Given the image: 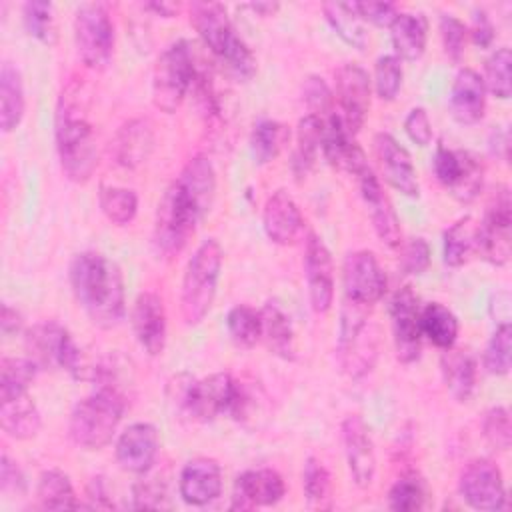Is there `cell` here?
Segmentation results:
<instances>
[{
  "label": "cell",
  "mask_w": 512,
  "mask_h": 512,
  "mask_svg": "<svg viewBox=\"0 0 512 512\" xmlns=\"http://www.w3.org/2000/svg\"><path fill=\"white\" fill-rule=\"evenodd\" d=\"M214 192L216 172L210 160L204 156L190 158L158 202L154 222V246L158 254L172 258L184 250L196 224L210 210Z\"/></svg>",
  "instance_id": "obj_1"
},
{
  "label": "cell",
  "mask_w": 512,
  "mask_h": 512,
  "mask_svg": "<svg viewBox=\"0 0 512 512\" xmlns=\"http://www.w3.org/2000/svg\"><path fill=\"white\" fill-rule=\"evenodd\" d=\"M70 286L98 328H114L124 316V280L116 262L98 252H80L70 262Z\"/></svg>",
  "instance_id": "obj_2"
},
{
  "label": "cell",
  "mask_w": 512,
  "mask_h": 512,
  "mask_svg": "<svg viewBox=\"0 0 512 512\" xmlns=\"http://www.w3.org/2000/svg\"><path fill=\"white\" fill-rule=\"evenodd\" d=\"M56 150L62 172L72 182L90 180L96 168V136L92 124L80 108L76 94L66 88L56 108Z\"/></svg>",
  "instance_id": "obj_3"
},
{
  "label": "cell",
  "mask_w": 512,
  "mask_h": 512,
  "mask_svg": "<svg viewBox=\"0 0 512 512\" xmlns=\"http://www.w3.org/2000/svg\"><path fill=\"white\" fill-rule=\"evenodd\" d=\"M190 22L206 48L226 66L228 74L242 82L254 76L256 58L242 36H238L222 4L194 2L190 6Z\"/></svg>",
  "instance_id": "obj_4"
},
{
  "label": "cell",
  "mask_w": 512,
  "mask_h": 512,
  "mask_svg": "<svg viewBox=\"0 0 512 512\" xmlns=\"http://www.w3.org/2000/svg\"><path fill=\"white\" fill-rule=\"evenodd\" d=\"M124 410L126 398L118 388L98 386L70 414L68 434L72 442L84 450L104 448L112 440Z\"/></svg>",
  "instance_id": "obj_5"
},
{
  "label": "cell",
  "mask_w": 512,
  "mask_h": 512,
  "mask_svg": "<svg viewBox=\"0 0 512 512\" xmlns=\"http://www.w3.org/2000/svg\"><path fill=\"white\" fill-rule=\"evenodd\" d=\"M222 246L218 240H204L186 264L182 278V318L188 326L198 324L210 312L222 268Z\"/></svg>",
  "instance_id": "obj_6"
},
{
  "label": "cell",
  "mask_w": 512,
  "mask_h": 512,
  "mask_svg": "<svg viewBox=\"0 0 512 512\" xmlns=\"http://www.w3.org/2000/svg\"><path fill=\"white\" fill-rule=\"evenodd\" d=\"M196 76L194 56L186 40L172 42L156 58L152 70V100L154 106L166 114L180 108L192 88Z\"/></svg>",
  "instance_id": "obj_7"
},
{
  "label": "cell",
  "mask_w": 512,
  "mask_h": 512,
  "mask_svg": "<svg viewBox=\"0 0 512 512\" xmlns=\"http://www.w3.org/2000/svg\"><path fill=\"white\" fill-rule=\"evenodd\" d=\"M26 352L38 368H62L76 378H84L88 368L84 366L82 350L76 346L68 330L54 322L44 320L26 330Z\"/></svg>",
  "instance_id": "obj_8"
},
{
  "label": "cell",
  "mask_w": 512,
  "mask_h": 512,
  "mask_svg": "<svg viewBox=\"0 0 512 512\" xmlns=\"http://www.w3.org/2000/svg\"><path fill=\"white\" fill-rule=\"evenodd\" d=\"M370 308L344 298L338 332V358L342 368L358 378L366 374L376 358V336L370 326Z\"/></svg>",
  "instance_id": "obj_9"
},
{
  "label": "cell",
  "mask_w": 512,
  "mask_h": 512,
  "mask_svg": "<svg viewBox=\"0 0 512 512\" xmlns=\"http://www.w3.org/2000/svg\"><path fill=\"white\" fill-rule=\"evenodd\" d=\"M74 42L80 60L92 70L108 68L114 52V26L100 2L80 4L74 14Z\"/></svg>",
  "instance_id": "obj_10"
},
{
  "label": "cell",
  "mask_w": 512,
  "mask_h": 512,
  "mask_svg": "<svg viewBox=\"0 0 512 512\" xmlns=\"http://www.w3.org/2000/svg\"><path fill=\"white\" fill-rule=\"evenodd\" d=\"M244 404L242 388L228 372H216L202 380H190L182 408L200 422H210L220 414H238Z\"/></svg>",
  "instance_id": "obj_11"
},
{
  "label": "cell",
  "mask_w": 512,
  "mask_h": 512,
  "mask_svg": "<svg viewBox=\"0 0 512 512\" xmlns=\"http://www.w3.org/2000/svg\"><path fill=\"white\" fill-rule=\"evenodd\" d=\"M510 224V192L506 186H498L486 204L482 222L476 228V250L486 262L504 266L510 260Z\"/></svg>",
  "instance_id": "obj_12"
},
{
  "label": "cell",
  "mask_w": 512,
  "mask_h": 512,
  "mask_svg": "<svg viewBox=\"0 0 512 512\" xmlns=\"http://www.w3.org/2000/svg\"><path fill=\"white\" fill-rule=\"evenodd\" d=\"M460 494L468 506L482 512H496L506 506V488L500 468L486 460H472L460 474Z\"/></svg>",
  "instance_id": "obj_13"
},
{
  "label": "cell",
  "mask_w": 512,
  "mask_h": 512,
  "mask_svg": "<svg viewBox=\"0 0 512 512\" xmlns=\"http://www.w3.org/2000/svg\"><path fill=\"white\" fill-rule=\"evenodd\" d=\"M388 310H390L396 358L404 364H410L418 360L420 342H422L418 296L412 292L410 286H402L400 290L394 292Z\"/></svg>",
  "instance_id": "obj_14"
},
{
  "label": "cell",
  "mask_w": 512,
  "mask_h": 512,
  "mask_svg": "<svg viewBox=\"0 0 512 512\" xmlns=\"http://www.w3.org/2000/svg\"><path fill=\"white\" fill-rule=\"evenodd\" d=\"M342 280L344 298L364 306L378 302L386 290V274L380 268L376 256L368 250H356L346 256Z\"/></svg>",
  "instance_id": "obj_15"
},
{
  "label": "cell",
  "mask_w": 512,
  "mask_h": 512,
  "mask_svg": "<svg viewBox=\"0 0 512 512\" xmlns=\"http://www.w3.org/2000/svg\"><path fill=\"white\" fill-rule=\"evenodd\" d=\"M336 98L340 104V118L350 134H356L370 108V76L356 64L346 62L336 70Z\"/></svg>",
  "instance_id": "obj_16"
},
{
  "label": "cell",
  "mask_w": 512,
  "mask_h": 512,
  "mask_svg": "<svg viewBox=\"0 0 512 512\" xmlns=\"http://www.w3.org/2000/svg\"><path fill=\"white\" fill-rule=\"evenodd\" d=\"M304 274L312 310L316 314L328 312L334 302V262L328 246L316 234H308L306 238Z\"/></svg>",
  "instance_id": "obj_17"
},
{
  "label": "cell",
  "mask_w": 512,
  "mask_h": 512,
  "mask_svg": "<svg viewBox=\"0 0 512 512\" xmlns=\"http://www.w3.org/2000/svg\"><path fill=\"white\" fill-rule=\"evenodd\" d=\"M356 180H358L360 196H362V200L366 204V210L370 214V220H372L376 236L388 248L400 246L402 244L400 220H398V216L394 212V206H392L390 198L384 194V190L380 186V180L372 172V168L368 166L362 174L356 176Z\"/></svg>",
  "instance_id": "obj_18"
},
{
  "label": "cell",
  "mask_w": 512,
  "mask_h": 512,
  "mask_svg": "<svg viewBox=\"0 0 512 512\" xmlns=\"http://www.w3.org/2000/svg\"><path fill=\"white\" fill-rule=\"evenodd\" d=\"M374 154L384 180L406 196H418L420 184L408 150L388 132L374 136Z\"/></svg>",
  "instance_id": "obj_19"
},
{
  "label": "cell",
  "mask_w": 512,
  "mask_h": 512,
  "mask_svg": "<svg viewBox=\"0 0 512 512\" xmlns=\"http://www.w3.org/2000/svg\"><path fill=\"white\" fill-rule=\"evenodd\" d=\"M320 150L326 162L344 174L358 176L368 168L362 148L352 140V134L336 112L324 120Z\"/></svg>",
  "instance_id": "obj_20"
},
{
  "label": "cell",
  "mask_w": 512,
  "mask_h": 512,
  "mask_svg": "<svg viewBox=\"0 0 512 512\" xmlns=\"http://www.w3.org/2000/svg\"><path fill=\"white\" fill-rule=\"evenodd\" d=\"M342 444L350 476L356 486L366 488L372 484L376 472L374 444L368 426L360 416H346L342 422Z\"/></svg>",
  "instance_id": "obj_21"
},
{
  "label": "cell",
  "mask_w": 512,
  "mask_h": 512,
  "mask_svg": "<svg viewBox=\"0 0 512 512\" xmlns=\"http://www.w3.org/2000/svg\"><path fill=\"white\" fill-rule=\"evenodd\" d=\"M130 322L138 344L150 354H162L166 346V310L164 302L154 292H140L134 300Z\"/></svg>",
  "instance_id": "obj_22"
},
{
  "label": "cell",
  "mask_w": 512,
  "mask_h": 512,
  "mask_svg": "<svg viewBox=\"0 0 512 512\" xmlns=\"http://www.w3.org/2000/svg\"><path fill=\"white\" fill-rule=\"evenodd\" d=\"M284 480L272 468L246 470L234 480L232 510H250L256 506H272L284 496Z\"/></svg>",
  "instance_id": "obj_23"
},
{
  "label": "cell",
  "mask_w": 512,
  "mask_h": 512,
  "mask_svg": "<svg viewBox=\"0 0 512 512\" xmlns=\"http://www.w3.org/2000/svg\"><path fill=\"white\" fill-rule=\"evenodd\" d=\"M262 226L266 236L280 246H290L304 232V216L286 190H276L268 196L262 210Z\"/></svg>",
  "instance_id": "obj_24"
},
{
  "label": "cell",
  "mask_w": 512,
  "mask_h": 512,
  "mask_svg": "<svg viewBox=\"0 0 512 512\" xmlns=\"http://www.w3.org/2000/svg\"><path fill=\"white\" fill-rule=\"evenodd\" d=\"M158 446V430L148 422H136L120 434L116 442V462L126 472L142 474L154 464Z\"/></svg>",
  "instance_id": "obj_25"
},
{
  "label": "cell",
  "mask_w": 512,
  "mask_h": 512,
  "mask_svg": "<svg viewBox=\"0 0 512 512\" xmlns=\"http://www.w3.org/2000/svg\"><path fill=\"white\" fill-rule=\"evenodd\" d=\"M180 496L192 506H204L222 492V470L212 458H194L180 472Z\"/></svg>",
  "instance_id": "obj_26"
},
{
  "label": "cell",
  "mask_w": 512,
  "mask_h": 512,
  "mask_svg": "<svg viewBox=\"0 0 512 512\" xmlns=\"http://www.w3.org/2000/svg\"><path fill=\"white\" fill-rule=\"evenodd\" d=\"M486 110V88L482 76L472 68L458 70L452 92L450 112L460 124H476Z\"/></svg>",
  "instance_id": "obj_27"
},
{
  "label": "cell",
  "mask_w": 512,
  "mask_h": 512,
  "mask_svg": "<svg viewBox=\"0 0 512 512\" xmlns=\"http://www.w3.org/2000/svg\"><path fill=\"white\" fill-rule=\"evenodd\" d=\"M390 28V40L394 46V56L400 60L414 62L426 50L428 20L420 12H398Z\"/></svg>",
  "instance_id": "obj_28"
},
{
  "label": "cell",
  "mask_w": 512,
  "mask_h": 512,
  "mask_svg": "<svg viewBox=\"0 0 512 512\" xmlns=\"http://www.w3.org/2000/svg\"><path fill=\"white\" fill-rule=\"evenodd\" d=\"M152 146H154L152 126L148 120H142V118L128 120L124 126H120L112 142L116 162L126 168H134L146 162V158L152 152Z\"/></svg>",
  "instance_id": "obj_29"
},
{
  "label": "cell",
  "mask_w": 512,
  "mask_h": 512,
  "mask_svg": "<svg viewBox=\"0 0 512 512\" xmlns=\"http://www.w3.org/2000/svg\"><path fill=\"white\" fill-rule=\"evenodd\" d=\"M440 370L444 384L454 400L468 402L476 388V360L468 350L444 348L440 356Z\"/></svg>",
  "instance_id": "obj_30"
},
{
  "label": "cell",
  "mask_w": 512,
  "mask_h": 512,
  "mask_svg": "<svg viewBox=\"0 0 512 512\" xmlns=\"http://www.w3.org/2000/svg\"><path fill=\"white\" fill-rule=\"evenodd\" d=\"M0 420H2V430L16 438V440H26L38 434L42 420L36 404L32 398L26 394L0 400Z\"/></svg>",
  "instance_id": "obj_31"
},
{
  "label": "cell",
  "mask_w": 512,
  "mask_h": 512,
  "mask_svg": "<svg viewBox=\"0 0 512 512\" xmlns=\"http://www.w3.org/2000/svg\"><path fill=\"white\" fill-rule=\"evenodd\" d=\"M24 84L20 70L12 62H2L0 68V126L4 132H12L24 116Z\"/></svg>",
  "instance_id": "obj_32"
},
{
  "label": "cell",
  "mask_w": 512,
  "mask_h": 512,
  "mask_svg": "<svg viewBox=\"0 0 512 512\" xmlns=\"http://www.w3.org/2000/svg\"><path fill=\"white\" fill-rule=\"evenodd\" d=\"M262 318V340L266 346L280 358L292 360L294 358V330L290 318L276 302H266L260 308Z\"/></svg>",
  "instance_id": "obj_33"
},
{
  "label": "cell",
  "mask_w": 512,
  "mask_h": 512,
  "mask_svg": "<svg viewBox=\"0 0 512 512\" xmlns=\"http://www.w3.org/2000/svg\"><path fill=\"white\" fill-rule=\"evenodd\" d=\"M324 16L328 20V24L332 26V30L352 48L364 50L370 42L368 32L364 28V20L358 16V12L354 10L352 2H324L322 4Z\"/></svg>",
  "instance_id": "obj_34"
},
{
  "label": "cell",
  "mask_w": 512,
  "mask_h": 512,
  "mask_svg": "<svg viewBox=\"0 0 512 512\" xmlns=\"http://www.w3.org/2000/svg\"><path fill=\"white\" fill-rule=\"evenodd\" d=\"M322 126H324V120H320L314 114H306L298 122L296 148L292 156V170L298 178H304L314 166L316 154L322 144Z\"/></svg>",
  "instance_id": "obj_35"
},
{
  "label": "cell",
  "mask_w": 512,
  "mask_h": 512,
  "mask_svg": "<svg viewBox=\"0 0 512 512\" xmlns=\"http://www.w3.org/2000/svg\"><path fill=\"white\" fill-rule=\"evenodd\" d=\"M420 330L434 346L450 348L458 336V320L450 308L440 302H430L420 310Z\"/></svg>",
  "instance_id": "obj_36"
},
{
  "label": "cell",
  "mask_w": 512,
  "mask_h": 512,
  "mask_svg": "<svg viewBox=\"0 0 512 512\" xmlns=\"http://www.w3.org/2000/svg\"><path fill=\"white\" fill-rule=\"evenodd\" d=\"M36 498L46 510H76L82 506L76 500L70 478L60 470H44L40 474Z\"/></svg>",
  "instance_id": "obj_37"
},
{
  "label": "cell",
  "mask_w": 512,
  "mask_h": 512,
  "mask_svg": "<svg viewBox=\"0 0 512 512\" xmlns=\"http://www.w3.org/2000/svg\"><path fill=\"white\" fill-rule=\"evenodd\" d=\"M290 138L288 128L276 120H260L254 124L250 134V150L256 164H268L272 162L286 140Z\"/></svg>",
  "instance_id": "obj_38"
},
{
  "label": "cell",
  "mask_w": 512,
  "mask_h": 512,
  "mask_svg": "<svg viewBox=\"0 0 512 512\" xmlns=\"http://www.w3.org/2000/svg\"><path fill=\"white\" fill-rule=\"evenodd\" d=\"M476 228L478 224L464 216L444 232V262L448 266H462L476 250Z\"/></svg>",
  "instance_id": "obj_39"
},
{
  "label": "cell",
  "mask_w": 512,
  "mask_h": 512,
  "mask_svg": "<svg viewBox=\"0 0 512 512\" xmlns=\"http://www.w3.org/2000/svg\"><path fill=\"white\" fill-rule=\"evenodd\" d=\"M38 366L26 356V358H16V356H6L0 362V400H8L20 394H26L34 376H36Z\"/></svg>",
  "instance_id": "obj_40"
},
{
  "label": "cell",
  "mask_w": 512,
  "mask_h": 512,
  "mask_svg": "<svg viewBox=\"0 0 512 512\" xmlns=\"http://www.w3.org/2000/svg\"><path fill=\"white\" fill-rule=\"evenodd\" d=\"M98 202L104 216L118 226H126L128 222H132L138 212L136 192L124 186H100Z\"/></svg>",
  "instance_id": "obj_41"
},
{
  "label": "cell",
  "mask_w": 512,
  "mask_h": 512,
  "mask_svg": "<svg viewBox=\"0 0 512 512\" xmlns=\"http://www.w3.org/2000/svg\"><path fill=\"white\" fill-rule=\"evenodd\" d=\"M226 328L236 346L252 348L262 338L260 310L246 304H236L226 316Z\"/></svg>",
  "instance_id": "obj_42"
},
{
  "label": "cell",
  "mask_w": 512,
  "mask_h": 512,
  "mask_svg": "<svg viewBox=\"0 0 512 512\" xmlns=\"http://www.w3.org/2000/svg\"><path fill=\"white\" fill-rule=\"evenodd\" d=\"M22 20L26 26V32L36 38L38 42L46 46H54L58 40V28H56V16L54 6L50 2L32 0L22 6Z\"/></svg>",
  "instance_id": "obj_43"
},
{
  "label": "cell",
  "mask_w": 512,
  "mask_h": 512,
  "mask_svg": "<svg viewBox=\"0 0 512 512\" xmlns=\"http://www.w3.org/2000/svg\"><path fill=\"white\" fill-rule=\"evenodd\" d=\"M424 502H426V484L416 472H408L400 476L388 492V506L396 512L422 510Z\"/></svg>",
  "instance_id": "obj_44"
},
{
  "label": "cell",
  "mask_w": 512,
  "mask_h": 512,
  "mask_svg": "<svg viewBox=\"0 0 512 512\" xmlns=\"http://www.w3.org/2000/svg\"><path fill=\"white\" fill-rule=\"evenodd\" d=\"M510 66H512V54L510 48L502 46L494 50L486 62H484V88L494 94L496 98H510L512 92V80H510Z\"/></svg>",
  "instance_id": "obj_45"
},
{
  "label": "cell",
  "mask_w": 512,
  "mask_h": 512,
  "mask_svg": "<svg viewBox=\"0 0 512 512\" xmlns=\"http://www.w3.org/2000/svg\"><path fill=\"white\" fill-rule=\"evenodd\" d=\"M510 350H512L510 324H496V330L484 352V368L490 374L506 376L510 372Z\"/></svg>",
  "instance_id": "obj_46"
},
{
  "label": "cell",
  "mask_w": 512,
  "mask_h": 512,
  "mask_svg": "<svg viewBox=\"0 0 512 512\" xmlns=\"http://www.w3.org/2000/svg\"><path fill=\"white\" fill-rule=\"evenodd\" d=\"M302 488L304 496L312 506H326L324 502L330 500V472L328 468L314 456L306 458L304 472H302Z\"/></svg>",
  "instance_id": "obj_47"
},
{
  "label": "cell",
  "mask_w": 512,
  "mask_h": 512,
  "mask_svg": "<svg viewBox=\"0 0 512 512\" xmlns=\"http://www.w3.org/2000/svg\"><path fill=\"white\" fill-rule=\"evenodd\" d=\"M482 180H484L482 162L478 160L476 154L462 150V168L456 184L450 188V194L460 202H472L482 190Z\"/></svg>",
  "instance_id": "obj_48"
},
{
  "label": "cell",
  "mask_w": 512,
  "mask_h": 512,
  "mask_svg": "<svg viewBox=\"0 0 512 512\" xmlns=\"http://www.w3.org/2000/svg\"><path fill=\"white\" fill-rule=\"evenodd\" d=\"M402 86V60L384 54L374 64V88L382 100H394Z\"/></svg>",
  "instance_id": "obj_49"
},
{
  "label": "cell",
  "mask_w": 512,
  "mask_h": 512,
  "mask_svg": "<svg viewBox=\"0 0 512 512\" xmlns=\"http://www.w3.org/2000/svg\"><path fill=\"white\" fill-rule=\"evenodd\" d=\"M486 442L496 450H508L512 442V424L510 414L504 406H494L486 412L482 422Z\"/></svg>",
  "instance_id": "obj_50"
},
{
  "label": "cell",
  "mask_w": 512,
  "mask_h": 512,
  "mask_svg": "<svg viewBox=\"0 0 512 512\" xmlns=\"http://www.w3.org/2000/svg\"><path fill=\"white\" fill-rule=\"evenodd\" d=\"M302 94H304V102H306L310 114L318 116L320 120H326L328 116L334 114V108H332L334 96H332L328 84L320 76H308L304 80Z\"/></svg>",
  "instance_id": "obj_51"
},
{
  "label": "cell",
  "mask_w": 512,
  "mask_h": 512,
  "mask_svg": "<svg viewBox=\"0 0 512 512\" xmlns=\"http://www.w3.org/2000/svg\"><path fill=\"white\" fill-rule=\"evenodd\" d=\"M466 34L468 28L464 26L462 20H458L452 14H442L440 16V36L444 44V52L450 60L458 62L464 54V44H466Z\"/></svg>",
  "instance_id": "obj_52"
},
{
  "label": "cell",
  "mask_w": 512,
  "mask_h": 512,
  "mask_svg": "<svg viewBox=\"0 0 512 512\" xmlns=\"http://www.w3.org/2000/svg\"><path fill=\"white\" fill-rule=\"evenodd\" d=\"M132 498H134V508L140 510H158V508H170L168 502V492L166 486L156 482L154 478L140 480L132 488Z\"/></svg>",
  "instance_id": "obj_53"
},
{
  "label": "cell",
  "mask_w": 512,
  "mask_h": 512,
  "mask_svg": "<svg viewBox=\"0 0 512 512\" xmlns=\"http://www.w3.org/2000/svg\"><path fill=\"white\" fill-rule=\"evenodd\" d=\"M432 168L438 182L450 190L456 184L462 168V150H450V148L438 146L434 152Z\"/></svg>",
  "instance_id": "obj_54"
},
{
  "label": "cell",
  "mask_w": 512,
  "mask_h": 512,
  "mask_svg": "<svg viewBox=\"0 0 512 512\" xmlns=\"http://www.w3.org/2000/svg\"><path fill=\"white\" fill-rule=\"evenodd\" d=\"M400 266L406 274H422L430 266V246L424 238H410L402 244Z\"/></svg>",
  "instance_id": "obj_55"
},
{
  "label": "cell",
  "mask_w": 512,
  "mask_h": 512,
  "mask_svg": "<svg viewBox=\"0 0 512 512\" xmlns=\"http://www.w3.org/2000/svg\"><path fill=\"white\" fill-rule=\"evenodd\" d=\"M352 6L364 22H372L376 26H390L398 16L392 2H352Z\"/></svg>",
  "instance_id": "obj_56"
},
{
  "label": "cell",
  "mask_w": 512,
  "mask_h": 512,
  "mask_svg": "<svg viewBox=\"0 0 512 512\" xmlns=\"http://www.w3.org/2000/svg\"><path fill=\"white\" fill-rule=\"evenodd\" d=\"M404 130L408 134V138L418 144V146H426L432 140V122L428 118V112L424 108H412L404 120Z\"/></svg>",
  "instance_id": "obj_57"
},
{
  "label": "cell",
  "mask_w": 512,
  "mask_h": 512,
  "mask_svg": "<svg viewBox=\"0 0 512 512\" xmlns=\"http://www.w3.org/2000/svg\"><path fill=\"white\" fill-rule=\"evenodd\" d=\"M26 482L24 476L20 472V468L16 466V462H12L8 458V454H2L0 458V490L4 494H24Z\"/></svg>",
  "instance_id": "obj_58"
},
{
  "label": "cell",
  "mask_w": 512,
  "mask_h": 512,
  "mask_svg": "<svg viewBox=\"0 0 512 512\" xmlns=\"http://www.w3.org/2000/svg\"><path fill=\"white\" fill-rule=\"evenodd\" d=\"M472 40L476 46L480 48H488L494 40V26L488 18V14L484 10H474V18H472V28H470Z\"/></svg>",
  "instance_id": "obj_59"
},
{
  "label": "cell",
  "mask_w": 512,
  "mask_h": 512,
  "mask_svg": "<svg viewBox=\"0 0 512 512\" xmlns=\"http://www.w3.org/2000/svg\"><path fill=\"white\" fill-rule=\"evenodd\" d=\"M0 326H2V334L4 336H12L22 328V316L16 308H12L10 304L2 306V318H0Z\"/></svg>",
  "instance_id": "obj_60"
},
{
  "label": "cell",
  "mask_w": 512,
  "mask_h": 512,
  "mask_svg": "<svg viewBox=\"0 0 512 512\" xmlns=\"http://www.w3.org/2000/svg\"><path fill=\"white\" fill-rule=\"evenodd\" d=\"M508 132L506 130H494L492 132V140H490V148L496 156L500 158H508Z\"/></svg>",
  "instance_id": "obj_61"
},
{
  "label": "cell",
  "mask_w": 512,
  "mask_h": 512,
  "mask_svg": "<svg viewBox=\"0 0 512 512\" xmlns=\"http://www.w3.org/2000/svg\"><path fill=\"white\" fill-rule=\"evenodd\" d=\"M148 10H154L156 14L164 16V18H170L178 12V4H170V2H148L146 4Z\"/></svg>",
  "instance_id": "obj_62"
},
{
  "label": "cell",
  "mask_w": 512,
  "mask_h": 512,
  "mask_svg": "<svg viewBox=\"0 0 512 512\" xmlns=\"http://www.w3.org/2000/svg\"><path fill=\"white\" fill-rule=\"evenodd\" d=\"M248 8L262 16H272L278 10V4L276 2H256V4H250Z\"/></svg>",
  "instance_id": "obj_63"
}]
</instances>
